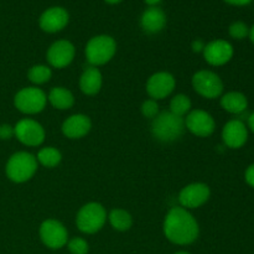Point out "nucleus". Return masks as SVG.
I'll return each instance as SVG.
<instances>
[{
	"instance_id": "2f4dec72",
	"label": "nucleus",
	"mask_w": 254,
	"mask_h": 254,
	"mask_svg": "<svg viewBox=\"0 0 254 254\" xmlns=\"http://www.w3.org/2000/svg\"><path fill=\"white\" fill-rule=\"evenodd\" d=\"M192 49L195 52L203 51V49H205V45H203V42L201 41V40H196V41L192 44Z\"/></svg>"
},
{
	"instance_id": "72a5a7b5",
	"label": "nucleus",
	"mask_w": 254,
	"mask_h": 254,
	"mask_svg": "<svg viewBox=\"0 0 254 254\" xmlns=\"http://www.w3.org/2000/svg\"><path fill=\"white\" fill-rule=\"evenodd\" d=\"M144 1H145L148 5H150V6H155V5L159 4L161 0H144Z\"/></svg>"
},
{
	"instance_id": "f704fd0d",
	"label": "nucleus",
	"mask_w": 254,
	"mask_h": 254,
	"mask_svg": "<svg viewBox=\"0 0 254 254\" xmlns=\"http://www.w3.org/2000/svg\"><path fill=\"white\" fill-rule=\"evenodd\" d=\"M250 37H251V41L254 44V25L252 26V29L250 30Z\"/></svg>"
},
{
	"instance_id": "393cba45",
	"label": "nucleus",
	"mask_w": 254,
	"mask_h": 254,
	"mask_svg": "<svg viewBox=\"0 0 254 254\" xmlns=\"http://www.w3.org/2000/svg\"><path fill=\"white\" fill-rule=\"evenodd\" d=\"M191 109V101L189 97L184 94H178L174 97L170 102V112L175 116L183 118L186 113H189Z\"/></svg>"
},
{
	"instance_id": "aec40b11",
	"label": "nucleus",
	"mask_w": 254,
	"mask_h": 254,
	"mask_svg": "<svg viewBox=\"0 0 254 254\" xmlns=\"http://www.w3.org/2000/svg\"><path fill=\"white\" fill-rule=\"evenodd\" d=\"M221 106L230 113L241 114L247 109L248 101L245 94L240 92H230L221 98Z\"/></svg>"
},
{
	"instance_id": "0eeeda50",
	"label": "nucleus",
	"mask_w": 254,
	"mask_h": 254,
	"mask_svg": "<svg viewBox=\"0 0 254 254\" xmlns=\"http://www.w3.org/2000/svg\"><path fill=\"white\" fill-rule=\"evenodd\" d=\"M192 87L205 98H217L223 92V83L220 77L211 71H198L192 77Z\"/></svg>"
},
{
	"instance_id": "412c9836",
	"label": "nucleus",
	"mask_w": 254,
	"mask_h": 254,
	"mask_svg": "<svg viewBox=\"0 0 254 254\" xmlns=\"http://www.w3.org/2000/svg\"><path fill=\"white\" fill-rule=\"evenodd\" d=\"M49 101L54 108L57 109H69L74 103L73 94L64 87H55L49 94Z\"/></svg>"
},
{
	"instance_id": "cd10ccee",
	"label": "nucleus",
	"mask_w": 254,
	"mask_h": 254,
	"mask_svg": "<svg viewBox=\"0 0 254 254\" xmlns=\"http://www.w3.org/2000/svg\"><path fill=\"white\" fill-rule=\"evenodd\" d=\"M141 113L145 118H155L159 114V106L154 99H148L141 106Z\"/></svg>"
},
{
	"instance_id": "2eb2a0df",
	"label": "nucleus",
	"mask_w": 254,
	"mask_h": 254,
	"mask_svg": "<svg viewBox=\"0 0 254 254\" xmlns=\"http://www.w3.org/2000/svg\"><path fill=\"white\" fill-rule=\"evenodd\" d=\"M40 27L46 32L61 31L68 24V12L64 7H50L40 16Z\"/></svg>"
},
{
	"instance_id": "f3484780",
	"label": "nucleus",
	"mask_w": 254,
	"mask_h": 254,
	"mask_svg": "<svg viewBox=\"0 0 254 254\" xmlns=\"http://www.w3.org/2000/svg\"><path fill=\"white\" fill-rule=\"evenodd\" d=\"M91 119L83 114H74L62 124V131L69 139L83 138L91 130Z\"/></svg>"
},
{
	"instance_id": "c9c22d12",
	"label": "nucleus",
	"mask_w": 254,
	"mask_h": 254,
	"mask_svg": "<svg viewBox=\"0 0 254 254\" xmlns=\"http://www.w3.org/2000/svg\"><path fill=\"white\" fill-rule=\"evenodd\" d=\"M104 1H107L108 4H118V2H121L122 0H104Z\"/></svg>"
},
{
	"instance_id": "39448f33",
	"label": "nucleus",
	"mask_w": 254,
	"mask_h": 254,
	"mask_svg": "<svg viewBox=\"0 0 254 254\" xmlns=\"http://www.w3.org/2000/svg\"><path fill=\"white\" fill-rule=\"evenodd\" d=\"M107 221V213L103 206L97 202L84 205L77 213L76 223L81 232L93 235L98 232Z\"/></svg>"
},
{
	"instance_id": "c85d7f7f",
	"label": "nucleus",
	"mask_w": 254,
	"mask_h": 254,
	"mask_svg": "<svg viewBox=\"0 0 254 254\" xmlns=\"http://www.w3.org/2000/svg\"><path fill=\"white\" fill-rule=\"evenodd\" d=\"M14 136V128L9 124H1L0 126V139L1 140H7V139Z\"/></svg>"
},
{
	"instance_id": "20e7f679",
	"label": "nucleus",
	"mask_w": 254,
	"mask_h": 254,
	"mask_svg": "<svg viewBox=\"0 0 254 254\" xmlns=\"http://www.w3.org/2000/svg\"><path fill=\"white\" fill-rule=\"evenodd\" d=\"M117 51V44L113 37L99 35L88 41L86 46V59L92 66L97 67L107 64L113 59Z\"/></svg>"
},
{
	"instance_id": "1a4fd4ad",
	"label": "nucleus",
	"mask_w": 254,
	"mask_h": 254,
	"mask_svg": "<svg viewBox=\"0 0 254 254\" xmlns=\"http://www.w3.org/2000/svg\"><path fill=\"white\" fill-rule=\"evenodd\" d=\"M40 237L45 246L52 250H59L67 245L68 233L61 222L56 220H46L40 227Z\"/></svg>"
},
{
	"instance_id": "c756f323",
	"label": "nucleus",
	"mask_w": 254,
	"mask_h": 254,
	"mask_svg": "<svg viewBox=\"0 0 254 254\" xmlns=\"http://www.w3.org/2000/svg\"><path fill=\"white\" fill-rule=\"evenodd\" d=\"M246 181H247L248 185L254 188V164L251 165L246 171Z\"/></svg>"
},
{
	"instance_id": "4be33fe9",
	"label": "nucleus",
	"mask_w": 254,
	"mask_h": 254,
	"mask_svg": "<svg viewBox=\"0 0 254 254\" xmlns=\"http://www.w3.org/2000/svg\"><path fill=\"white\" fill-rule=\"evenodd\" d=\"M109 222H111L112 227L117 231H128L131 227V216L126 210H121L117 208L109 213Z\"/></svg>"
},
{
	"instance_id": "dca6fc26",
	"label": "nucleus",
	"mask_w": 254,
	"mask_h": 254,
	"mask_svg": "<svg viewBox=\"0 0 254 254\" xmlns=\"http://www.w3.org/2000/svg\"><path fill=\"white\" fill-rule=\"evenodd\" d=\"M222 138L228 148H242L248 139V130L242 121L233 119V121L228 122L223 128Z\"/></svg>"
},
{
	"instance_id": "4468645a",
	"label": "nucleus",
	"mask_w": 254,
	"mask_h": 254,
	"mask_svg": "<svg viewBox=\"0 0 254 254\" xmlns=\"http://www.w3.org/2000/svg\"><path fill=\"white\" fill-rule=\"evenodd\" d=\"M74 59V46L67 40H60L47 51V61L55 68H64L68 66Z\"/></svg>"
},
{
	"instance_id": "473e14b6",
	"label": "nucleus",
	"mask_w": 254,
	"mask_h": 254,
	"mask_svg": "<svg viewBox=\"0 0 254 254\" xmlns=\"http://www.w3.org/2000/svg\"><path fill=\"white\" fill-rule=\"evenodd\" d=\"M248 126H250L251 130L254 133V112L250 116V118H248Z\"/></svg>"
},
{
	"instance_id": "f8f14e48",
	"label": "nucleus",
	"mask_w": 254,
	"mask_h": 254,
	"mask_svg": "<svg viewBox=\"0 0 254 254\" xmlns=\"http://www.w3.org/2000/svg\"><path fill=\"white\" fill-rule=\"evenodd\" d=\"M211 191L207 185L201 183L191 184L179 193V202L184 208H197L210 198Z\"/></svg>"
},
{
	"instance_id": "bb28decb",
	"label": "nucleus",
	"mask_w": 254,
	"mask_h": 254,
	"mask_svg": "<svg viewBox=\"0 0 254 254\" xmlns=\"http://www.w3.org/2000/svg\"><path fill=\"white\" fill-rule=\"evenodd\" d=\"M68 251L71 254H87L88 243L83 238H73L68 242Z\"/></svg>"
},
{
	"instance_id": "f257e3e1",
	"label": "nucleus",
	"mask_w": 254,
	"mask_h": 254,
	"mask_svg": "<svg viewBox=\"0 0 254 254\" xmlns=\"http://www.w3.org/2000/svg\"><path fill=\"white\" fill-rule=\"evenodd\" d=\"M198 223L184 207H173L164 221V235L175 245L186 246L195 242L198 237Z\"/></svg>"
},
{
	"instance_id": "9d476101",
	"label": "nucleus",
	"mask_w": 254,
	"mask_h": 254,
	"mask_svg": "<svg viewBox=\"0 0 254 254\" xmlns=\"http://www.w3.org/2000/svg\"><path fill=\"white\" fill-rule=\"evenodd\" d=\"M185 127L196 136L206 138L215 131V121L210 113L201 109L190 112L186 117Z\"/></svg>"
},
{
	"instance_id": "a878e982",
	"label": "nucleus",
	"mask_w": 254,
	"mask_h": 254,
	"mask_svg": "<svg viewBox=\"0 0 254 254\" xmlns=\"http://www.w3.org/2000/svg\"><path fill=\"white\" fill-rule=\"evenodd\" d=\"M230 35L236 40H242L250 35V29L247 25L242 21L233 22L230 26Z\"/></svg>"
},
{
	"instance_id": "e433bc0d",
	"label": "nucleus",
	"mask_w": 254,
	"mask_h": 254,
	"mask_svg": "<svg viewBox=\"0 0 254 254\" xmlns=\"http://www.w3.org/2000/svg\"><path fill=\"white\" fill-rule=\"evenodd\" d=\"M175 254H190V253H188V252H178V253H175Z\"/></svg>"
},
{
	"instance_id": "6e6552de",
	"label": "nucleus",
	"mask_w": 254,
	"mask_h": 254,
	"mask_svg": "<svg viewBox=\"0 0 254 254\" xmlns=\"http://www.w3.org/2000/svg\"><path fill=\"white\" fill-rule=\"evenodd\" d=\"M14 135L27 146H39L45 140V130L41 124L32 119H21L14 127Z\"/></svg>"
},
{
	"instance_id": "f03ea898",
	"label": "nucleus",
	"mask_w": 254,
	"mask_h": 254,
	"mask_svg": "<svg viewBox=\"0 0 254 254\" xmlns=\"http://www.w3.org/2000/svg\"><path fill=\"white\" fill-rule=\"evenodd\" d=\"M185 129V121L181 117L175 116V114L169 112H163L159 113L154 118L153 124H151V133L158 140L174 141L181 136Z\"/></svg>"
},
{
	"instance_id": "7c9ffc66",
	"label": "nucleus",
	"mask_w": 254,
	"mask_h": 254,
	"mask_svg": "<svg viewBox=\"0 0 254 254\" xmlns=\"http://www.w3.org/2000/svg\"><path fill=\"white\" fill-rule=\"evenodd\" d=\"M226 2L231 5H237V6H243V5H247L250 4L252 0H225Z\"/></svg>"
},
{
	"instance_id": "6ab92c4d",
	"label": "nucleus",
	"mask_w": 254,
	"mask_h": 254,
	"mask_svg": "<svg viewBox=\"0 0 254 254\" xmlns=\"http://www.w3.org/2000/svg\"><path fill=\"white\" fill-rule=\"evenodd\" d=\"M81 91L87 96H94L101 91L102 87V74L97 67H87L82 73L79 79Z\"/></svg>"
},
{
	"instance_id": "5701e85b",
	"label": "nucleus",
	"mask_w": 254,
	"mask_h": 254,
	"mask_svg": "<svg viewBox=\"0 0 254 254\" xmlns=\"http://www.w3.org/2000/svg\"><path fill=\"white\" fill-rule=\"evenodd\" d=\"M37 161L45 168H55L61 161V153L52 146L41 149L37 154Z\"/></svg>"
},
{
	"instance_id": "7ed1b4c3",
	"label": "nucleus",
	"mask_w": 254,
	"mask_h": 254,
	"mask_svg": "<svg viewBox=\"0 0 254 254\" xmlns=\"http://www.w3.org/2000/svg\"><path fill=\"white\" fill-rule=\"evenodd\" d=\"M37 170V159L26 151H19L10 156L6 164V175L17 184L25 183L35 175Z\"/></svg>"
},
{
	"instance_id": "9b49d317",
	"label": "nucleus",
	"mask_w": 254,
	"mask_h": 254,
	"mask_svg": "<svg viewBox=\"0 0 254 254\" xmlns=\"http://www.w3.org/2000/svg\"><path fill=\"white\" fill-rule=\"evenodd\" d=\"M175 78L169 72H158L146 82V92L151 99H164L173 93L175 88Z\"/></svg>"
},
{
	"instance_id": "423d86ee",
	"label": "nucleus",
	"mask_w": 254,
	"mask_h": 254,
	"mask_svg": "<svg viewBox=\"0 0 254 254\" xmlns=\"http://www.w3.org/2000/svg\"><path fill=\"white\" fill-rule=\"evenodd\" d=\"M47 103V97L40 88L36 87H26L16 93L14 98V104L21 113L36 114L44 111Z\"/></svg>"
},
{
	"instance_id": "a211bd4d",
	"label": "nucleus",
	"mask_w": 254,
	"mask_h": 254,
	"mask_svg": "<svg viewBox=\"0 0 254 254\" xmlns=\"http://www.w3.org/2000/svg\"><path fill=\"white\" fill-rule=\"evenodd\" d=\"M141 27L148 34H156L161 31L166 24V16L158 6H150L141 15Z\"/></svg>"
},
{
	"instance_id": "b1692460",
	"label": "nucleus",
	"mask_w": 254,
	"mask_h": 254,
	"mask_svg": "<svg viewBox=\"0 0 254 254\" xmlns=\"http://www.w3.org/2000/svg\"><path fill=\"white\" fill-rule=\"evenodd\" d=\"M51 69L47 66L44 64H36V66H32L31 68L27 72V77H29L30 81L35 84H42L46 83L51 78Z\"/></svg>"
},
{
	"instance_id": "ddd939ff",
	"label": "nucleus",
	"mask_w": 254,
	"mask_h": 254,
	"mask_svg": "<svg viewBox=\"0 0 254 254\" xmlns=\"http://www.w3.org/2000/svg\"><path fill=\"white\" fill-rule=\"evenodd\" d=\"M203 56L207 64L212 66H222L232 59L233 47L225 40H215L206 45L203 49Z\"/></svg>"
}]
</instances>
